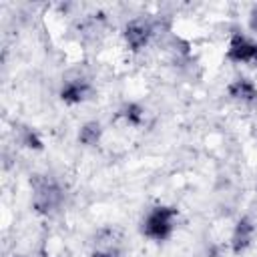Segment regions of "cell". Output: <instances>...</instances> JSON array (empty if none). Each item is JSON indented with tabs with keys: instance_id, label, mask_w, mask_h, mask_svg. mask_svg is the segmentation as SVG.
Here are the masks:
<instances>
[{
	"instance_id": "277c9868",
	"label": "cell",
	"mask_w": 257,
	"mask_h": 257,
	"mask_svg": "<svg viewBox=\"0 0 257 257\" xmlns=\"http://www.w3.org/2000/svg\"><path fill=\"white\" fill-rule=\"evenodd\" d=\"M151 36V28L145 24V22H131L124 30V38H126V44L133 48V50H139L147 44Z\"/></svg>"
},
{
	"instance_id": "ba28073f",
	"label": "cell",
	"mask_w": 257,
	"mask_h": 257,
	"mask_svg": "<svg viewBox=\"0 0 257 257\" xmlns=\"http://www.w3.org/2000/svg\"><path fill=\"white\" fill-rule=\"evenodd\" d=\"M98 137H100V126H98L96 122L84 124V126L80 128V135H78V139H80L84 145H94V143L98 141Z\"/></svg>"
},
{
	"instance_id": "8fae6325",
	"label": "cell",
	"mask_w": 257,
	"mask_h": 257,
	"mask_svg": "<svg viewBox=\"0 0 257 257\" xmlns=\"http://www.w3.org/2000/svg\"><path fill=\"white\" fill-rule=\"evenodd\" d=\"M255 60H257V54H255Z\"/></svg>"
},
{
	"instance_id": "6da1fadb",
	"label": "cell",
	"mask_w": 257,
	"mask_h": 257,
	"mask_svg": "<svg viewBox=\"0 0 257 257\" xmlns=\"http://www.w3.org/2000/svg\"><path fill=\"white\" fill-rule=\"evenodd\" d=\"M173 217H175V211L169 207H159V209L151 211L149 217L145 219L143 233L155 241L167 239L173 231Z\"/></svg>"
},
{
	"instance_id": "8992f818",
	"label": "cell",
	"mask_w": 257,
	"mask_h": 257,
	"mask_svg": "<svg viewBox=\"0 0 257 257\" xmlns=\"http://www.w3.org/2000/svg\"><path fill=\"white\" fill-rule=\"evenodd\" d=\"M62 98L66 100V102H80L82 98H86V94H88V84L84 82V80H80V78H76V80H68L66 84H64V88H62Z\"/></svg>"
},
{
	"instance_id": "9c48e42d",
	"label": "cell",
	"mask_w": 257,
	"mask_h": 257,
	"mask_svg": "<svg viewBox=\"0 0 257 257\" xmlns=\"http://www.w3.org/2000/svg\"><path fill=\"white\" fill-rule=\"evenodd\" d=\"M92 257H114L110 251H100V253H94Z\"/></svg>"
},
{
	"instance_id": "5b68a950",
	"label": "cell",
	"mask_w": 257,
	"mask_h": 257,
	"mask_svg": "<svg viewBox=\"0 0 257 257\" xmlns=\"http://www.w3.org/2000/svg\"><path fill=\"white\" fill-rule=\"evenodd\" d=\"M253 225L251 221L243 219L239 221V225L235 227V233H233V251L235 253H241L243 249H247L251 245V239H253Z\"/></svg>"
},
{
	"instance_id": "3957f363",
	"label": "cell",
	"mask_w": 257,
	"mask_h": 257,
	"mask_svg": "<svg viewBox=\"0 0 257 257\" xmlns=\"http://www.w3.org/2000/svg\"><path fill=\"white\" fill-rule=\"evenodd\" d=\"M58 203H60V191L52 183H44V185H40L36 189V193H34V207L40 213L52 211Z\"/></svg>"
},
{
	"instance_id": "7a4b0ae2",
	"label": "cell",
	"mask_w": 257,
	"mask_h": 257,
	"mask_svg": "<svg viewBox=\"0 0 257 257\" xmlns=\"http://www.w3.org/2000/svg\"><path fill=\"white\" fill-rule=\"evenodd\" d=\"M227 54H229V58L235 60V62H249V60H255L257 44H253V42L247 40L245 36L237 34V36H233Z\"/></svg>"
},
{
	"instance_id": "30bf717a",
	"label": "cell",
	"mask_w": 257,
	"mask_h": 257,
	"mask_svg": "<svg viewBox=\"0 0 257 257\" xmlns=\"http://www.w3.org/2000/svg\"><path fill=\"white\" fill-rule=\"evenodd\" d=\"M251 28H255V30H257V10L253 12V18H251Z\"/></svg>"
},
{
	"instance_id": "52a82bcc",
	"label": "cell",
	"mask_w": 257,
	"mask_h": 257,
	"mask_svg": "<svg viewBox=\"0 0 257 257\" xmlns=\"http://www.w3.org/2000/svg\"><path fill=\"white\" fill-rule=\"evenodd\" d=\"M229 90H231V94H233L235 98H243V100H255V98H257L255 86H253L249 80H245V78H239L237 82H233Z\"/></svg>"
}]
</instances>
